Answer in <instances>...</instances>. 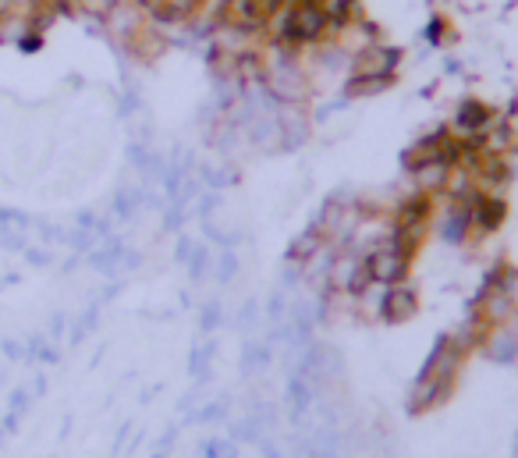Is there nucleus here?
Segmentation results:
<instances>
[{"instance_id": "3", "label": "nucleus", "mask_w": 518, "mask_h": 458, "mask_svg": "<svg viewBox=\"0 0 518 458\" xmlns=\"http://www.w3.org/2000/svg\"><path fill=\"white\" fill-rule=\"evenodd\" d=\"M416 313V292L405 288V284H394V288H383L380 295V316L387 323H405Z\"/></svg>"}, {"instance_id": "2", "label": "nucleus", "mask_w": 518, "mask_h": 458, "mask_svg": "<svg viewBox=\"0 0 518 458\" xmlns=\"http://www.w3.org/2000/svg\"><path fill=\"white\" fill-rule=\"evenodd\" d=\"M284 0H220L217 22L235 32H263Z\"/></svg>"}, {"instance_id": "1", "label": "nucleus", "mask_w": 518, "mask_h": 458, "mask_svg": "<svg viewBox=\"0 0 518 458\" xmlns=\"http://www.w3.org/2000/svg\"><path fill=\"white\" fill-rule=\"evenodd\" d=\"M362 267L369 274L373 284H383V288H394V284H405L409 277V267H412V252H405L390 235L373 245L366 256H362Z\"/></svg>"}]
</instances>
